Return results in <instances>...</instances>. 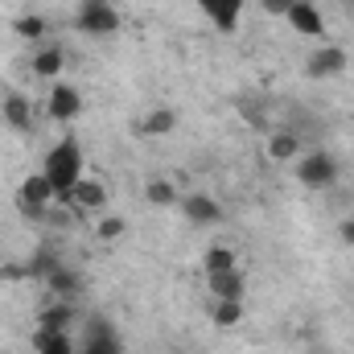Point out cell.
<instances>
[{
    "label": "cell",
    "mask_w": 354,
    "mask_h": 354,
    "mask_svg": "<svg viewBox=\"0 0 354 354\" xmlns=\"http://www.w3.org/2000/svg\"><path fill=\"white\" fill-rule=\"evenodd\" d=\"M301 136L297 132H288V128H272V136H268V157L272 161H292V157H301Z\"/></svg>",
    "instance_id": "20"
},
{
    "label": "cell",
    "mask_w": 354,
    "mask_h": 354,
    "mask_svg": "<svg viewBox=\"0 0 354 354\" xmlns=\"http://www.w3.org/2000/svg\"><path fill=\"white\" fill-rule=\"evenodd\" d=\"M202 268H206V276H218V272L239 268V260H235V252H231L227 243H210V248H206V256H202Z\"/></svg>",
    "instance_id": "21"
},
{
    "label": "cell",
    "mask_w": 354,
    "mask_h": 354,
    "mask_svg": "<svg viewBox=\"0 0 354 354\" xmlns=\"http://www.w3.org/2000/svg\"><path fill=\"white\" fill-rule=\"evenodd\" d=\"M0 120L12 128V132H33V107L21 91H4L0 99Z\"/></svg>",
    "instance_id": "13"
},
{
    "label": "cell",
    "mask_w": 354,
    "mask_h": 354,
    "mask_svg": "<svg viewBox=\"0 0 354 354\" xmlns=\"http://www.w3.org/2000/svg\"><path fill=\"white\" fill-rule=\"evenodd\" d=\"M177 107H169V103H161V107H153V111H145L136 124H132V136H169V132H177Z\"/></svg>",
    "instance_id": "10"
},
{
    "label": "cell",
    "mask_w": 354,
    "mask_h": 354,
    "mask_svg": "<svg viewBox=\"0 0 354 354\" xmlns=\"http://www.w3.org/2000/svg\"><path fill=\"white\" fill-rule=\"evenodd\" d=\"M260 4H264V12H272V17H284L292 0H260Z\"/></svg>",
    "instance_id": "28"
},
{
    "label": "cell",
    "mask_w": 354,
    "mask_h": 354,
    "mask_svg": "<svg viewBox=\"0 0 354 354\" xmlns=\"http://www.w3.org/2000/svg\"><path fill=\"white\" fill-rule=\"evenodd\" d=\"M75 322H79V309H75V301H54V305H46L41 313H37V330H75Z\"/></svg>",
    "instance_id": "17"
},
{
    "label": "cell",
    "mask_w": 354,
    "mask_h": 354,
    "mask_svg": "<svg viewBox=\"0 0 354 354\" xmlns=\"http://www.w3.org/2000/svg\"><path fill=\"white\" fill-rule=\"evenodd\" d=\"M50 202H58V194H54V185H50L46 174H29L21 181V189H17V210H21L29 223H46Z\"/></svg>",
    "instance_id": "2"
},
{
    "label": "cell",
    "mask_w": 354,
    "mask_h": 354,
    "mask_svg": "<svg viewBox=\"0 0 354 354\" xmlns=\"http://www.w3.org/2000/svg\"><path fill=\"white\" fill-rule=\"evenodd\" d=\"M75 25L79 33H91V37H111L120 29V12L111 0H83L75 12Z\"/></svg>",
    "instance_id": "4"
},
{
    "label": "cell",
    "mask_w": 354,
    "mask_h": 354,
    "mask_svg": "<svg viewBox=\"0 0 354 354\" xmlns=\"http://www.w3.org/2000/svg\"><path fill=\"white\" fill-rule=\"evenodd\" d=\"M338 157L334 153H326V149H313V153H305L301 161H297V181L305 185V189H330L334 181H338Z\"/></svg>",
    "instance_id": "3"
},
{
    "label": "cell",
    "mask_w": 354,
    "mask_h": 354,
    "mask_svg": "<svg viewBox=\"0 0 354 354\" xmlns=\"http://www.w3.org/2000/svg\"><path fill=\"white\" fill-rule=\"evenodd\" d=\"M206 284H210V297H214V301H243V297H248V276H243V268L206 276Z\"/></svg>",
    "instance_id": "14"
},
{
    "label": "cell",
    "mask_w": 354,
    "mask_h": 354,
    "mask_svg": "<svg viewBox=\"0 0 354 354\" xmlns=\"http://www.w3.org/2000/svg\"><path fill=\"white\" fill-rule=\"evenodd\" d=\"M210 322H214L218 330H231V326H239V322H243V301H214V309H210Z\"/></svg>",
    "instance_id": "23"
},
{
    "label": "cell",
    "mask_w": 354,
    "mask_h": 354,
    "mask_svg": "<svg viewBox=\"0 0 354 354\" xmlns=\"http://www.w3.org/2000/svg\"><path fill=\"white\" fill-rule=\"evenodd\" d=\"M177 206H181L185 223H194V227H218V223H223V206H218V198H210V194H185Z\"/></svg>",
    "instance_id": "9"
},
{
    "label": "cell",
    "mask_w": 354,
    "mask_h": 354,
    "mask_svg": "<svg viewBox=\"0 0 354 354\" xmlns=\"http://www.w3.org/2000/svg\"><path fill=\"white\" fill-rule=\"evenodd\" d=\"M62 66H66V54H62V46H54V41H41V46L33 50V58H29V71H33L37 79H58Z\"/></svg>",
    "instance_id": "15"
},
{
    "label": "cell",
    "mask_w": 354,
    "mask_h": 354,
    "mask_svg": "<svg viewBox=\"0 0 354 354\" xmlns=\"http://www.w3.org/2000/svg\"><path fill=\"white\" fill-rule=\"evenodd\" d=\"M54 268H62V256H58V248H54L50 239H41V243L33 248V256L25 260V276H29V280H46Z\"/></svg>",
    "instance_id": "18"
},
{
    "label": "cell",
    "mask_w": 354,
    "mask_h": 354,
    "mask_svg": "<svg viewBox=\"0 0 354 354\" xmlns=\"http://www.w3.org/2000/svg\"><path fill=\"white\" fill-rule=\"evenodd\" d=\"M41 174L50 177V185H54L58 202L66 206L71 189H75V185H79V177H83V149H79V140H75V136H62V140L46 153Z\"/></svg>",
    "instance_id": "1"
},
{
    "label": "cell",
    "mask_w": 354,
    "mask_h": 354,
    "mask_svg": "<svg viewBox=\"0 0 354 354\" xmlns=\"http://www.w3.org/2000/svg\"><path fill=\"white\" fill-rule=\"evenodd\" d=\"M0 280H29V276H25V260H21V264H4L0 268Z\"/></svg>",
    "instance_id": "26"
},
{
    "label": "cell",
    "mask_w": 354,
    "mask_h": 354,
    "mask_svg": "<svg viewBox=\"0 0 354 354\" xmlns=\"http://www.w3.org/2000/svg\"><path fill=\"white\" fill-rule=\"evenodd\" d=\"M338 239H342L346 248H354V218H342V223H338Z\"/></svg>",
    "instance_id": "27"
},
{
    "label": "cell",
    "mask_w": 354,
    "mask_h": 354,
    "mask_svg": "<svg viewBox=\"0 0 354 354\" xmlns=\"http://www.w3.org/2000/svg\"><path fill=\"white\" fill-rule=\"evenodd\" d=\"M12 29H17V37H25V41H33V46H41V41H46V17H37V12L21 17Z\"/></svg>",
    "instance_id": "24"
},
{
    "label": "cell",
    "mask_w": 354,
    "mask_h": 354,
    "mask_svg": "<svg viewBox=\"0 0 354 354\" xmlns=\"http://www.w3.org/2000/svg\"><path fill=\"white\" fill-rule=\"evenodd\" d=\"M46 115L58 120V124H71L83 115V95L71 87V83H54L50 87V99H46Z\"/></svg>",
    "instance_id": "7"
},
{
    "label": "cell",
    "mask_w": 354,
    "mask_h": 354,
    "mask_svg": "<svg viewBox=\"0 0 354 354\" xmlns=\"http://www.w3.org/2000/svg\"><path fill=\"white\" fill-rule=\"evenodd\" d=\"M145 198H149L153 206H177V202H181L177 181H169V177H153V181L145 185Z\"/></svg>",
    "instance_id": "22"
},
{
    "label": "cell",
    "mask_w": 354,
    "mask_h": 354,
    "mask_svg": "<svg viewBox=\"0 0 354 354\" xmlns=\"http://www.w3.org/2000/svg\"><path fill=\"white\" fill-rule=\"evenodd\" d=\"M198 8L210 17V25L218 33H235L243 21V0H198Z\"/></svg>",
    "instance_id": "11"
},
{
    "label": "cell",
    "mask_w": 354,
    "mask_h": 354,
    "mask_svg": "<svg viewBox=\"0 0 354 354\" xmlns=\"http://www.w3.org/2000/svg\"><path fill=\"white\" fill-rule=\"evenodd\" d=\"M41 284H46L58 301H79V297H83V272H75V268H66V264L54 268Z\"/></svg>",
    "instance_id": "16"
},
{
    "label": "cell",
    "mask_w": 354,
    "mask_h": 354,
    "mask_svg": "<svg viewBox=\"0 0 354 354\" xmlns=\"http://www.w3.org/2000/svg\"><path fill=\"white\" fill-rule=\"evenodd\" d=\"M33 354H79V342L66 330H33Z\"/></svg>",
    "instance_id": "19"
},
{
    "label": "cell",
    "mask_w": 354,
    "mask_h": 354,
    "mask_svg": "<svg viewBox=\"0 0 354 354\" xmlns=\"http://www.w3.org/2000/svg\"><path fill=\"white\" fill-rule=\"evenodd\" d=\"M346 50L342 46H317L309 58H305V79H317V83H326V79H338L342 71H346Z\"/></svg>",
    "instance_id": "6"
},
{
    "label": "cell",
    "mask_w": 354,
    "mask_h": 354,
    "mask_svg": "<svg viewBox=\"0 0 354 354\" xmlns=\"http://www.w3.org/2000/svg\"><path fill=\"white\" fill-rule=\"evenodd\" d=\"M79 354H124L120 330L107 317H87L83 334H79Z\"/></svg>",
    "instance_id": "5"
},
{
    "label": "cell",
    "mask_w": 354,
    "mask_h": 354,
    "mask_svg": "<svg viewBox=\"0 0 354 354\" xmlns=\"http://www.w3.org/2000/svg\"><path fill=\"white\" fill-rule=\"evenodd\" d=\"M66 206H71V210H79V214L103 210V206H107V185H103V181H95V177H79V185L71 189Z\"/></svg>",
    "instance_id": "12"
},
{
    "label": "cell",
    "mask_w": 354,
    "mask_h": 354,
    "mask_svg": "<svg viewBox=\"0 0 354 354\" xmlns=\"http://www.w3.org/2000/svg\"><path fill=\"white\" fill-rule=\"evenodd\" d=\"M120 235H124V218H115V214L99 218V227H95V239H99V243H111V239H120Z\"/></svg>",
    "instance_id": "25"
},
{
    "label": "cell",
    "mask_w": 354,
    "mask_h": 354,
    "mask_svg": "<svg viewBox=\"0 0 354 354\" xmlns=\"http://www.w3.org/2000/svg\"><path fill=\"white\" fill-rule=\"evenodd\" d=\"M284 21L301 33V37H326V17H322V8L313 4V0H297V4H288V12H284Z\"/></svg>",
    "instance_id": "8"
}]
</instances>
